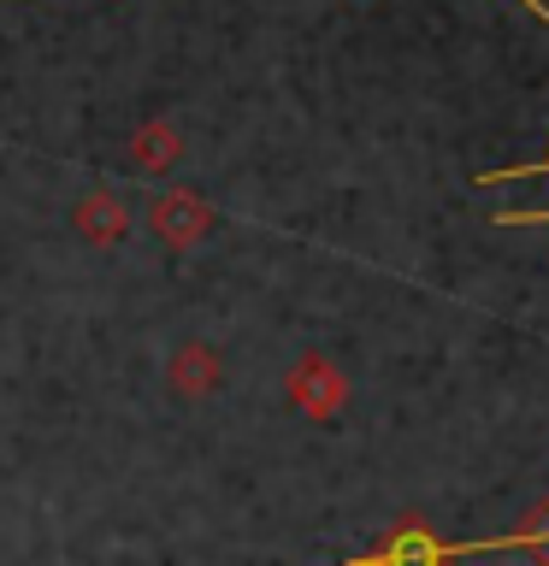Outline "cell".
Returning a JSON list of instances; mask_svg holds the SVG:
<instances>
[{
  "instance_id": "cell-1",
  "label": "cell",
  "mask_w": 549,
  "mask_h": 566,
  "mask_svg": "<svg viewBox=\"0 0 549 566\" xmlns=\"http://www.w3.org/2000/svg\"><path fill=\"white\" fill-rule=\"evenodd\" d=\"M467 555H478V543H449V537H437L419 513H402L372 555H354L343 566H455Z\"/></svg>"
},
{
  "instance_id": "cell-2",
  "label": "cell",
  "mask_w": 549,
  "mask_h": 566,
  "mask_svg": "<svg viewBox=\"0 0 549 566\" xmlns=\"http://www.w3.org/2000/svg\"><path fill=\"white\" fill-rule=\"evenodd\" d=\"M283 396H290V407H301L308 419L325 424L349 407V378L336 360H325V354H301L290 366V378H283Z\"/></svg>"
},
{
  "instance_id": "cell-3",
  "label": "cell",
  "mask_w": 549,
  "mask_h": 566,
  "mask_svg": "<svg viewBox=\"0 0 549 566\" xmlns=\"http://www.w3.org/2000/svg\"><path fill=\"white\" fill-rule=\"evenodd\" d=\"M213 224H219V212H213L207 195H195V189H159L154 195V207H148V230L166 248H195L201 237H213Z\"/></svg>"
},
{
  "instance_id": "cell-4",
  "label": "cell",
  "mask_w": 549,
  "mask_h": 566,
  "mask_svg": "<svg viewBox=\"0 0 549 566\" xmlns=\"http://www.w3.org/2000/svg\"><path fill=\"white\" fill-rule=\"evenodd\" d=\"M166 384H172V396L177 401H207L213 389L225 384V360H219V348L213 343H177V354L166 360Z\"/></svg>"
},
{
  "instance_id": "cell-5",
  "label": "cell",
  "mask_w": 549,
  "mask_h": 566,
  "mask_svg": "<svg viewBox=\"0 0 549 566\" xmlns=\"http://www.w3.org/2000/svg\"><path fill=\"white\" fill-rule=\"evenodd\" d=\"M71 230L95 248H113L131 237V207L118 201V189H89L77 207H71Z\"/></svg>"
},
{
  "instance_id": "cell-6",
  "label": "cell",
  "mask_w": 549,
  "mask_h": 566,
  "mask_svg": "<svg viewBox=\"0 0 549 566\" xmlns=\"http://www.w3.org/2000/svg\"><path fill=\"white\" fill-rule=\"evenodd\" d=\"M131 159L148 177L159 171H172L177 159H184V130H177L172 118H148V124H136V136H131Z\"/></svg>"
},
{
  "instance_id": "cell-7",
  "label": "cell",
  "mask_w": 549,
  "mask_h": 566,
  "mask_svg": "<svg viewBox=\"0 0 549 566\" xmlns=\"http://www.w3.org/2000/svg\"><path fill=\"white\" fill-rule=\"evenodd\" d=\"M503 548H526L538 566H549V495L514 531H503V537H478V555H503Z\"/></svg>"
},
{
  "instance_id": "cell-8",
  "label": "cell",
  "mask_w": 549,
  "mask_h": 566,
  "mask_svg": "<svg viewBox=\"0 0 549 566\" xmlns=\"http://www.w3.org/2000/svg\"><path fill=\"white\" fill-rule=\"evenodd\" d=\"M514 177H549V154H543V159H526V166H503V171H473V189L514 184Z\"/></svg>"
},
{
  "instance_id": "cell-9",
  "label": "cell",
  "mask_w": 549,
  "mask_h": 566,
  "mask_svg": "<svg viewBox=\"0 0 549 566\" xmlns=\"http://www.w3.org/2000/svg\"><path fill=\"white\" fill-rule=\"evenodd\" d=\"M503 230H526V224H549V207H526V212H496Z\"/></svg>"
},
{
  "instance_id": "cell-10",
  "label": "cell",
  "mask_w": 549,
  "mask_h": 566,
  "mask_svg": "<svg viewBox=\"0 0 549 566\" xmlns=\"http://www.w3.org/2000/svg\"><path fill=\"white\" fill-rule=\"evenodd\" d=\"M520 7H526L531 18H538V24H549V0H520Z\"/></svg>"
}]
</instances>
